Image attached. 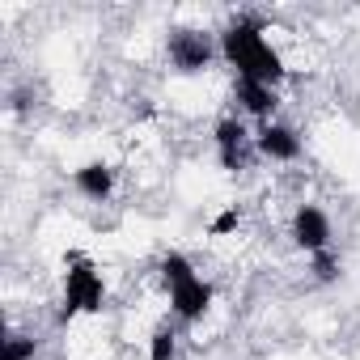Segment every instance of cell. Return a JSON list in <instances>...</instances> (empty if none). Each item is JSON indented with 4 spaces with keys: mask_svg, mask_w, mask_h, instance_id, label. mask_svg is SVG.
Here are the masks:
<instances>
[{
    "mask_svg": "<svg viewBox=\"0 0 360 360\" xmlns=\"http://www.w3.org/2000/svg\"><path fill=\"white\" fill-rule=\"evenodd\" d=\"M165 56H169V64H174L178 72L195 77V72H204V68L221 56V47H217L204 30H174L169 43H165Z\"/></svg>",
    "mask_w": 360,
    "mask_h": 360,
    "instance_id": "cell-4",
    "label": "cell"
},
{
    "mask_svg": "<svg viewBox=\"0 0 360 360\" xmlns=\"http://www.w3.org/2000/svg\"><path fill=\"white\" fill-rule=\"evenodd\" d=\"M255 148H259V157H267V161H297V157H301V136H297V127L271 119V123L259 127Z\"/></svg>",
    "mask_w": 360,
    "mask_h": 360,
    "instance_id": "cell-7",
    "label": "cell"
},
{
    "mask_svg": "<svg viewBox=\"0 0 360 360\" xmlns=\"http://www.w3.org/2000/svg\"><path fill=\"white\" fill-rule=\"evenodd\" d=\"M34 352H39L34 335H9L5 339V360H34Z\"/></svg>",
    "mask_w": 360,
    "mask_h": 360,
    "instance_id": "cell-12",
    "label": "cell"
},
{
    "mask_svg": "<svg viewBox=\"0 0 360 360\" xmlns=\"http://www.w3.org/2000/svg\"><path fill=\"white\" fill-rule=\"evenodd\" d=\"M288 233H292V242H297L305 255H322V250H330V217H326L318 204H301V208L292 212Z\"/></svg>",
    "mask_w": 360,
    "mask_h": 360,
    "instance_id": "cell-6",
    "label": "cell"
},
{
    "mask_svg": "<svg viewBox=\"0 0 360 360\" xmlns=\"http://www.w3.org/2000/svg\"><path fill=\"white\" fill-rule=\"evenodd\" d=\"M221 60L238 72V81H259V85H280L288 77L284 56L271 47L267 26L259 18H238L221 34Z\"/></svg>",
    "mask_w": 360,
    "mask_h": 360,
    "instance_id": "cell-1",
    "label": "cell"
},
{
    "mask_svg": "<svg viewBox=\"0 0 360 360\" xmlns=\"http://www.w3.org/2000/svg\"><path fill=\"white\" fill-rule=\"evenodd\" d=\"M314 263H309V271H314V280L318 284H335L339 280V259L330 255V250H322V255H309Z\"/></svg>",
    "mask_w": 360,
    "mask_h": 360,
    "instance_id": "cell-11",
    "label": "cell"
},
{
    "mask_svg": "<svg viewBox=\"0 0 360 360\" xmlns=\"http://www.w3.org/2000/svg\"><path fill=\"white\" fill-rule=\"evenodd\" d=\"M238 225H242V212H238V208H225V212L212 221V229H208V233H212V238H225V233H233Z\"/></svg>",
    "mask_w": 360,
    "mask_h": 360,
    "instance_id": "cell-13",
    "label": "cell"
},
{
    "mask_svg": "<svg viewBox=\"0 0 360 360\" xmlns=\"http://www.w3.org/2000/svg\"><path fill=\"white\" fill-rule=\"evenodd\" d=\"M72 183H77V191H81L85 200L102 204V200H110V191H115V165H106V161H85V165L72 174Z\"/></svg>",
    "mask_w": 360,
    "mask_h": 360,
    "instance_id": "cell-8",
    "label": "cell"
},
{
    "mask_svg": "<svg viewBox=\"0 0 360 360\" xmlns=\"http://www.w3.org/2000/svg\"><path fill=\"white\" fill-rule=\"evenodd\" d=\"M178 356V330L174 326H157L148 335V360H174Z\"/></svg>",
    "mask_w": 360,
    "mask_h": 360,
    "instance_id": "cell-10",
    "label": "cell"
},
{
    "mask_svg": "<svg viewBox=\"0 0 360 360\" xmlns=\"http://www.w3.org/2000/svg\"><path fill=\"white\" fill-rule=\"evenodd\" d=\"M212 144H217V157H221L225 169H246L250 157L259 153V148H255V136L246 131L242 119H221L217 131H212Z\"/></svg>",
    "mask_w": 360,
    "mask_h": 360,
    "instance_id": "cell-5",
    "label": "cell"
},
{
    "mask_svg": "<svg viewBox=\"0 0 360 360\" xmlns=\"http://www.w3.org/2000/svg\"><path fill=\"white\" fill-rule=\"evenodd\" d=\"M238 102H242V110L246 115H255V119H263V123H271V115H276V106H280V89L276 85H259V81H238Z\"/></svg>",
    "mask_w": 360,
    "mask_h": 360,
    "instance_id": "cell-9",
    "label": "cell"
},
{
    "mask_svg": "<svg viewBox=\"0 0 360 360\" xmlns=\"http://www.w3.org/2000/svg\"><path fill=\"white\" fill-rule=\"evenodd\" d=\"M157 271H161V284H165V292H169V314H174L178 322H200V318L212 309L217 288L195 271V263H191L187 255H178V250L161 255Z\"/></svg>",
    "mask_w": 360,
    "mask_h": 360,
    "instance_id": "cell-2",
    "label": "cell"
},
{
    "mask_svg": "<svg viewBox=\"0 0 360 360\" xmlns=\"http://www.w3.org/2000/svg\"><path fill=\"white\" fill-rule=\"evenodd\" d=\"M102 305H106V280H102L98 263L72 250L64 259V309H60V322H72L81 314H102Z\"/></svg>",
    "mask_w": 360,
    "mask_h": 360,
    "instance_id": "cell-3",
    "label": "cell"
}]
</instances>
